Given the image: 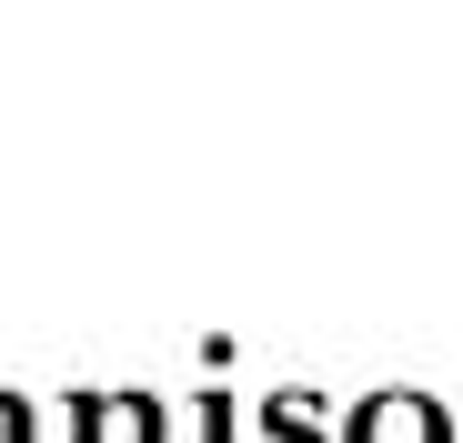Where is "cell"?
Wrapping results in <instances>:
<instances>
[{
  "label": "cell",
  "instance_id": "1",
  "mask_svg": "<svg viewBox=\"0 0 463 443\" xmlns=\"http://www.w3.org/2000/svg\"><path fill=\"white\" fill-rule=\"evenodd\" d=\"M363 443H443V433H433V413H423V403H383V413L363 423Z\"/></svg>",
  "mask_w": 463,
  "mask_h": 443
},
{
  "label": "cell",
  "instance_id": "2",
  "mask_svg": "<svg viewBox=\"0 0 463 443\" xmlns=\"http://www.w3.org/2000/svg\"><path fill=\"white\" fill-rule=\"evenodd\" d=\"M0 443H31V433H21V403H0Z\"/></svg>",
  "mask_w": 463,
  "mask_h": 443
}]
</instances>
